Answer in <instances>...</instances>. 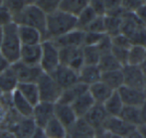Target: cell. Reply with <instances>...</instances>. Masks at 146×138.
Returning <instances> with one entry per match:
<instances>
[{
    "mask_svg": "<svg viewBox=\"0 0 146 138\" xmlns=\"http://www.w3.org/2000/svg\"><path fill=\"white\" fill-rule=\"evenodd\" d=\"M121 71H122L123 81H124L123 86L144 90L146 86V78L141 67L126 65L121 69Z\"/></svg>",
    "mask_w": 146,
    "mask_h": 138,
    "instance_id": "8",
    "label": "cell"
},
{
    "mask_svg": "<svg viewBox=\"0 0 146 138\" xmlns=\"http://www.w3.org/2000/svg\"><path fill=\"white\" fill-rule=\"evenodd\" d=\"M88 5L90 6L96 16L100 17H104L106 16V6H104V1H100V0H94V1H88Z\"/></svg>",
    "mask_w": 146,
    "mask_h": 138,
    "instance_id": "42",
    "label": "cell"
},
{
    "mask_svg": "<svg viewBox=\"0 0 146 138\" xmlns=\"http://www.w3.org/2000/svg\"><path fill=\"white\" fill-rule=\"evenodd\" d=\"M42 130L44 132V135L46 138H67L68 137V130L55 117L50 122H48V124Z\"/></svg>",
    "mask_w": 146,
    "mask_h": 138,
    "instance_id": "31",
    "label": "cell"
},
{
    "mask_svg": "<svg viewBox=\"0 0 146 138\" xmlns=\"http://www.w3.org/2000/svg\"><path fill=\"white\" fill-rule=\"evenodd\" d=\"M12 22H13V18H12L11 13L2 1V4L0 5V26L4 27Z\"/></svg>",
    "mask_w": 146,
    "mask_h": 138,
    "instance_id": "41",
    "label": "cell"
},
{
    "mask_svg": "<svg viewBox=\"0 0 146 138\" xmlns=\"http://www.w3.org/2000/svg\"><path fill=\"white\" fill-rule=\"evenodd\" d=\"M85 32L96 33V34H106V26H104V17H98L88 25Z\"/></svg>",
    "mask_w": 146,
    "mask_h": 138,
    "instance_id": "37",
    "label": "cell"
},
{
    "mask_svg": "<svg viewBox=\"0 0 146 138\" xmlns=\"http://www.w3.org/2000/svg\"><path fill=\"white\" fill-rule=\"evenodd\" d=\"M34 3L47 16L59 10L60 1L59 0L58 1L57 0H40V1H34Z\"/></svg>",
    "mask_w": 146,
    "mask_h": 138,
    "instance_id": "36",
    "label": "cell"
},
{
    "mask_svg": "<svg viewBox=\"0 0 146 138\" xmlns=\"http://www.w3.org/2000/svg\"><path fill=\"white\" fill-rule=\"evenodd\" d=\"M92 138H94V137H92Z\"/></svg>",
    "mask_w": 146,
    "mask_h": 138,
    "instance_id": "57",
    "label": "cell"
},
{
    "mask_svg": "<svg viewBox=\"0 0 146 138\" xmlns=\"http://www.w3.org/2000/svg\"><path fill=\"white\" fill-rule=\"evenodd\" d=\"M18 35L22 46L39 45L44 41L43 35L38 30L27 26H18Z\"/></svg>",
    "mask_w": 146,
    "mask_h": 138,
    "instance_id": "20",
    "label": "cell"
},
{
    "mask_svg": "<svg viewBox=\"0 0 146 138\" xmlns=\"http://www.w3.org/2000/svg\"><path fill=\"white\" fill-rule=\"evenodd\" d=\"M42 56L41 44L32 46H22L20 52V62L28 66H39Z\"/></svg>",
    "mask_w": 146,
    "mask_h": 138,
    "instance_id": "18",
    "label": "cell"
},
{
    "mask_svg": "<svg viewBox=\"0 0 146 138\" xmlns=\"http://www.w3.org/2000/svg\"><path fill=\"white\" fill-rule=\"evenodd\" d=\"M88 92H90V94L94 98L96 104H104L108 100V98L112 94L113 90H110L102 82H98V83L88 86Z\"/></svg>",
    "mask_w": 146,
    "mask_h": 138,
    "instance_id": "24",
    "label": "cell"
},
{
    "mask_svg": "<svg viewBox=\"0 0 146 138\" xmlns=\"http://www.w3.org/2000/svg\"><path fill=\"white\" fill-rule=\"evenodd\" d=\"M85 31L75 29L63 36L52 40L59 49L61 48H81L85 42Z\"/></svg>",
    "mask_w": 146,
    "mask_h": 138,
    "instance_id": "12",
    "label": "cell"
},
{
    "mask_svg": "<svg viewBox=\"0 0 146 138\" xmlns=\"http://www.w3.org/2000/svg\"><path fill=\"white\" fill-rule=\"evenodd\" d=\"M94 104H96V102H94V98L90 94V92H86L82 96H80L71 104V107L73 108L74 112L76 113L77 117L80 119V118H83Z\"/></svg>",
    "mask_w": 146,
    "mask_h": 138,
    "instance_id": "21",
    "label": "cell"
},
{
    "mask_svg": "<svg viewBox=\"0 0 146 138\" xmlns=\"http://www.w3.org/2000/svg\"><path fill=\"white\" fill-rule=\"evenodd\" d=\"M86 92H88L87 86L81 83L74 84V86H70V88H66V90H63L61 96H60L58 100V104L71 105L80 96H82Z\"/></svg>",
    "mask_w": 146,
    "mask_h": 138,
    "instance_id": "23",
    "label": "cell"
},
{
    "mask_svg": "<svg viewBox=\"0 0 146 138\" xmlns=\"http://www.w3.org/2000/svg\"><path fill=\"white\" fill-rule=\"evenodd\" d=\"M146 60V47L141 45H132L128 50L127 65L141 67Z\"/></svg>",
    "mask_w": 146,
    "mask_h": 138,
    "instance_id": "29",
    "label": "cell"
},
{
    "mask_svg": "<svg viewBox=\"0 0 146 138\" xmlns=\"http://www.w3.org/2000/svg\"><path fill=\"white\" fill-rule=\"evenodd\" d=\"M102 105H104V109H106L108 116H114V117L119 116V114H120L123 107H124V104H123L117 90L112 92L111 96L108 98V100Z\"/></svg>",
    "mask_w": 146,
    "mask_h": 138,
    "instance_id": "30",
    "label": "cell"
},
{
    "mask_svg": "<svg viewBox=\"0 0 146 138\" xmlns=\"http://www.w3.org/2000/svg\"><path fill=\"white\" fill-rule=\"evenodd\" d=\"M51 76L62 90H66L79 83L78 72L63 65H60Z\"/></svg>",
    "mask_w": 146,
    "mask_h": 138,
    "instance_id": "11",
    "label": "cell"
},
{
    "mask_svg": "<svg viewBox=\"0 0 146 138\" xmlns=\"http://www.w3.org/2000/svg\"><path fill=\"white\" fill-rule=\"evenodd\" d=\"M84 64L85 65L98 66L102 53L96 46H84L83 47Z\"/></svg>",
    "mask_w": 146,
    "mask_h": 138,
    "instance_id": "34",
    "label": "cell"
},
{
    "mask_svg": "<svg viewBox=\"0 0 146 138\" xmlns=\"http://www.w3.org/2000/svg\"><path fill=\"white\" fill-rule=\"evenodd\" d=\"M67 138H92V137H88L87 135L82 134V133L78 132V131H75V130H69L68 131Z\"/></svg>",
    "mask_w": 146,
    "mask_h": 138,
    "instance_id": "47",
    "label": "cell"
},
{
    "mask_svg": "<svg viewBox=\"0 0 146 138\" xmlns=\"http://www.w3.org/2000/svg\"><path fill=\"white\" fill-rule=\"evenodd\" d=\"M37 126L33 121L32 117L30 118H24L20 117L17 122L10 128L16 138H32Z\"/></svg>",
    "mask_w": 146,
    "mask_h": 138,
    "instance_id": "16",
    "label": "cell"
},
{
    "mask_svg": "<svg viewBox=\"0 0 146 138\" xmlns=\"http://www.w3.org/2000/svg\"><path fill=\"white\" fill-rule=\"evenodd\" d=\"M17 90L21 94V96L29 102L33 107L40 102V96H39V90H38L37 84L35 83L18 84Z\"/></svg>",
    "mask_w": 146,
    "mask_h": 138,
    "instance_id": "26",
    "label": "cell"
},
{
    "mask_svg": "<svg viewBox=\"0 0 146 138\" xmlns=\"http://www.w3.org/2000/svg\"><path fill=\"white\" fill-rule=\"evenodd\" d=\"M94 138H112V135L108 131H106V129L100 128L98 130L94 131Z\"/></svg>",
    "mask_w": 146,
    "mask_h": 138,
    "instance_id": "44",
    "label": "cell"
},
{
    "mask_svg": "<svg viewBox=\"0 0 146 138\" xmlns=\"http://www.w3.org/2000/svg\"><path fill=\"white\" fill-rule=\"evenodd\" d=\"M29 1H3V4L7 7L12 15V18L22 11L24 7L28 4Z\"/></svg>",
    "mask_w": 146,
    "mask_h": 138,
    "instance_id": "39",
    "label": "cell"
},
{
    "mask_svg": "<svg viewBox=\"0 0 146 138\" xmlns=\"http://www.w3.org/2000/svg\"><path fill=\"white\" fill-rule=\"evenodd\" d=\"M11 68L13 69L16 78L18 80V84L23 83H37L39 78L43 74L40 66H28L18 61L12 64Z\"/></svg>",
    "mask_w": 146,
    "mask_h": 138,
    "instance_id": "6",
    "label": "cell"
},
{
    "mask_svg": "<svg viewBox=\"0 0 146 138\" xmlns=\"http://www.w3.org/2000/svg\"><path fill=\"white\" fill-rule=\"evenodd\" d=\"M55 104L48 102H39L33 108L32 119L36 124L37 128L43 129L48 122L55 117Z\"/></svg>",
    "mask_w": 146,
    "mask_h": 138,
    "instance_id": "9",
    "label": "cell"
},
{
    "mask_svg": "<svg viewBox=\"0 0 146 138\" xmlns=\"http://www.w3.org/2000/svg\"><path fill=\"white\" fill-rule=\"evenodd\" d=\"M137 15V17L143 22V24L146 26V1L143 2V4L141 5V7L137 10V12L135 13Z\"/></svg>",
    "mask_w": 146,
    "mask_h": 138,
    "instance_id": "43",
    "label": "cell"
},
{
    "mask_svg": "<svg viewBox=\"0 0 146 138\" xmlns=\"http://www.w3.org/2000/svg\"><path fill=\"white\" fill-rule=\"evenodd\" d=\"M144 63H146V60H145V62H144Z\"/></svg>",
    "mask_w": 146,
    "mask_h": 138,
    "instance_id": "56",
    "label": "cell"
},
{
    "mask_svg": "<svg viewBox=\"0 0 146 138\" xmlns=\"http://www.w3.org/2000/svg\"><path fill=\"white\" fill-rule=\"evenodd\" d=\"M42 56L40 61V68L43 73L52 75L60 66L59 48L52 40H45L41 43Z\"/></svg>",
    "mask_w": 146,
    "mask_h": 138,
    "instance_id": "5",
    "label": "cell"
},
{
    "mask_svg": "<svg viewBox=\"0 0 146 138\" xmlns=\"http://www.w3.org/2000/svg\"><path fill=\"white\" fill-rule=\"evenodd\" d=\"M102 128L110 133L112 136H117L121 138H126L130 134L131 131L134 130V127L130 126L125 123L120 117L108 116L104 122Z\"/></svg>",
    "mask_w": 146,
    "mask_h": 138,
    "instance_id": "13",
    "label": "cell"
},
{
    "mask_svg": "<svg viewBox=\"0 0 146 138\" xmlns=\"http://www.w3.org/2000/svg\"><path fill=\"white\" fill-rule=\"evenodd\" d=\"M122 18L104 16V26H106V34L112 37L120 34Z\"/></svg>",
    "mask_w": 146,
    "mask_h": 138,
    "instance_id": "35",
    "label": "cell"
},
{
    "mask_svg": "<svg viewBox=\"0 0 146 138\" xmlns=\"http://www.w3.org/2000/svg\"><path fill=\"white\" fill-rule=\"evenodd\" d=\"M18 80L10 66L7 70L0 74V90L3 94H11L17 88Z\"/></svg>",
    "mask_w": 146,
    "mask_h": 138,
    "instance_id": "22",
    "label": "cell"
},
{
    "mask_svg": "<svg viewBox=\"0 0 146 138\" xmlns=\"http://www.w3.org/2000/svg\"><path fill=\"white\" fill-rule=\"evenodd\" d=\"M10 98H11L12 107L14 108V110L20 117H24V118L32 117L34 107L21 96V94L18 92L17 88L10 94Z\"/></svg>",
    "mask_w": 146,
    "mask_h": 138,
    "instance_id": "17",
    "label": "cell"
},
{
    "mask_svg": "<svg viewBox=\"0 0 146 138\" xmlns=\"http://www.w3.org/2000/svg\"><path fill=\"white\" fill-rule=\"evenodd\" d=\"M46 20L47 16L43 13L34 1H29L22 9L21 12L13 17V23L18 26H27L38 30L43 35L44 41L46 40Z\"/></svg>",
    "mask_w": 146,
    "mask_h": 138,
    "instance_id": "2",
    "label": "cell"
},
{
    "mask_svg": "<svg viewBox=\"0 0 146 138\" xmlns=\"http://www.w3.org/2000/svg\"><path fill=\"white\" fill-rule=\"evenodd\" d=\"M36 84L38 86L41 102H48L53 104L58 102L63 90L55 82L52 76L43 73Z\"/></svg>",
    "mask_w": 146,
    "mask_h": 138,
    "instance_id": "4",
    "label": "cell"
},
{
    "mask_svg": "<svg viewBox=\"0 0 146 138\" xmlns=\"http://www.w3.org/2000/svg\"><path fill=\"white\" fill-rule=\"evenodd\" d=\"M126 138H142V137H141V135L139 134V132L137 131V129L135 128L133 131H131L130 134H129Z\"/></svg>",
    "mask_w": 146,
    "mask_h": 138,
    "instance_id": "50",
    "label": "cell"
},
{
    "mask_svg": "<svg viewBox=\"0 0 146 138\" xmlns=\"http://www.w3.org/2000/svg\"><path fill=\"white\" fill-rule=\"evenodd\" d=\"M60 65L66 66L79 72L84 64L83 47L81 48H61L59 49Z\"/></svg>",
    "mask_w": 146,
    "mask_h": 138,
    "instance_id": "7",
    "label": "cell"
},
{
    "mask_svg": "<svg viewBox=\"0 0 146 138\" xmlns=\"http://www.w3.org/2000/svg\"><path fill=\"white\" fill-rule=\"evenodd\" d=\"M108 115L106 113L102 104H94L90 110L83 117V119L94 129V131L102 128L104 122L108 119Z\"/></svg>",
    "mask_w": 146,
    "mask_h": 138,
    "instance_id": "15",
    "label": "cell"
},
{
    "mask_svg": "<svg viewBox=\"0 0 146 138\" xmlns=\"http://www.w3.org/2000/svg\"><path fill=\"white\" fill-rule=\"evenodd\" d=\"M136 129L139 132V134L141 135V137L146 138V124H141L140 126H138Z\"/></svg>",
    "mask_w": 146,
    "mask_h": 138,
    "instance_id": "48",
    "label": "cell"
},
{
    "mask_svg": "<svg viewBox=\"0 0 146 138\" xmlns=\"http://www.w3.org/2000/svg\"><path fill=\"white\" fill-rule=\"evenodd\" d=\"M110 53L112 54L114 58L118 61V63L122 66V68L124 66L127 65V56H128V50L123 48H118V47H111Z\"/></svg>",
    "mask_w": 146,
    "mask_h": 138,
    "instance_id": "40",
    "label": "cell"
},
{
    "mask_svg": "<svg viewBox=\"0 0 146 138\" xmlns=\"http://www.w3.org/2000/svg\"><path fill=\"white\" fill-rule=\"evenodd\" d=\"M0 138H16L10 129L1 128L0 129Z\"/></svg>",
    "mask_w": 146,
    "mask_h": 138,
    "instance_id": "46",
    "label": "cell"
},
{
    "mask_svg": "<svg viewBox=\"0 0 146 138\" xmlns=\"http://www.w3.org/2000/svg\"><path fill=\"white\" fill-rule=\"evenodd\" d=\"M112 138H121V137H117V136H112Z\"/></svg>",
    "mask_w": 146,
    "mask_h": 138,
    "instance_id": "53",
    "label": "cell"
},
{
    "mask_svg": "<svg viewBox=\"0 0 146 138\" xmlns=\"http://www.w3.org/2000/svg\"><path fill=\"white\" fill-rule=\"evenodd\" d=\"M77 29V18L57 10L47 15L46 40H54Z\"/></svg>",
    "mask_w": 146,
    "mask_h": 138,
    "instance_id": "1",
    "label": "cell"
},
{
    "mask_svg": "<svg viewBox=\"0 0 146 138\" xmlns=\"http://www.w3.org/2000/svg\"><path fill=\"white\" fill-rule=\"evenodd\" d=\"M78 76H79V83L85 84L88 88L92 84L100 82L102 72L98 66L84 65L78 72Z\"/></svg>",
    "mask_w": 146,
    "mask_h": 138,
    "instance_id": "19",
    "label": "cell"
},
{
    "mask_svg": "<svg viewBox=\"0 0 146 138\" xmlns=\"http://www.w3.org/2000/svg\"><path fill=\"white\" fill-rule=\"evenodd\" d=\"M55 118L61 123L62 125L65 126V128L68 131L76 124L78 121V117L76 113L74 112L73 108L71 105L68 104H55Z\"/></svg>",
    "mask_w": 146,
    "mask_h": 138,
    "instance_id": "14",
    "label": "cell"
},
{
    "mask_svg": "<svg viewBox=\"0 0 146 138\" xmlns=\"http://www.w3.org/2000/svg\"><path fill=\"white\" fill-rule=\"evenodd\" d=\"M110 38H111L112 46L114 47H118V48H123V49H126V50H129V48L132 46L131 41L125 35L121 34V33L115 35V36L110 37Z\"/></svg>",
    "mask_w": 146,
    "mask_h": 138,
    "instance_id": "38",
    "label": "cell"
},
{
    "mask_svg": "<svg viewBox=\"0 0 146 138\" xmlns=\"http://www.w3.org/2000/svg\"><path fill=\"white\" fill-rule=\"evenodd\" d=\"M3 96H4V94H2V92H1V90H0V100H1V98H3Z\"/></svg>",
    "mask_w": 146,
    "mask_h": 138,
    "instance_id": "52",
    "label": "cell"
},
{
    "mask_svg": "<svg viewBox=\"0 0 146 138\" xmlns=\"http://www.w3.org/2000/svg\"><path fill=\"white\" fill-rule=\"evenodd\" d=\"M117 92H118L124 106L141 107L146 102L145 92L142 90H136V88L122 86L117 90Z\"/></svg>",
    "mask_w": 146,
    "mask_h": 138,
    "instance_id": "10",
    "label": "cell"
},
{
    "mask_svg": "<svg viewBox=\"0 0 146 138\" xmlns=\"http://www.w3.org/2000/svg\"><path fill=\"white\" fill-rule=\"evenodd\" d=\"M2 36H3V27L0 26V46H1V42H2Z\"/></svg>",
    "mask_w": 146,
    "mask_h": 138,
    "instance_id": "51",
    "label": "cell"
},
{
    "mask_svg": "<svg viewBox=\"0 0 146 138\" xmlns=\"http://www.w3.org/2000/svg\"><path fill=\"white\" fill-rule=\"evenodd\" d=\"M1 4H2V1H0V5H1Z\"/></svg>",
    "mask_w": 146,
    "mask_h": 138,
    "instance_id": "55",
    "label": "cell"
},
{
    "mask_svg": "<svg viewBox=\"0 0 146 138\" xmlns=\"http://www.w3.org/2000/svg\"><path fill=\"white\" fill-rule=\"evenodd\" d=\"M118 117H120L125 123L134 128H137L141 124H143L142 116H141V107L124 106Z\"/></svg>",
    "mask_w": 146,
    "mask_h": 138,
    "instance_id": "25",
    "label": "cell"
},
{
    "mask_svg": "<svg viewBox=\"0 0 146 138\" xmlns=\"http://www.w3.org/2000/svg\"><path fill=\"white\" fill-rule=\"evenodd\" d=\"M10 66L11 65H10L9 62H8L7 60H6V58L0 53V74L5 71V70H7Z\"/></svg>",
    "mask_w": 146,
    "mask_h": 138,
    "instance_id": "45",
    "label": "cell"
},
{
    "mask_svg": "<svg viewBox=\"0 0 146 138\" xmlns=\"http://www.w3.org/2000/svg\"><path fill=\"white\" fill-rule=\"evenodd\" d=\"M98 69L102 73L110 71H116V70H121L122 66L118 63V61L112 56L111 53H104L100 56V62L98 64Z\"/></svg>",
    "mask_w": 146,
    "mask_h": 138,
    "instance_id": "32",
    "label": "cell"
},
{
    "mask_svg": "<svg viewBox=\"0 0 146 138\" xmlns=\"http://www.w3.org/2000/svg\"><path fill=\"white\" fill-rule=\"evenodd\" d=\"M144 92H145V94H146V86H145V88H144Z\"/></svg>",
    "mask_w": 146,
    "mask_h": 138,
    "instance_id": "54",
    "label": "cell"
},
{
    "mask_svg": "<svg viewBox=\"0 0 146 138\" xmlns=\"http://www.w3.org/2000/svg\"><path fill=\"white\" fill-rule=\"evenodd\" d=\"M98 16L94 12V10L88 5L85 9L82 11V13L77 17V29L81 31H86L90 23L94 21Z\"/></svg>",
    "mask_w": 146,
    "mask_h": 138,
    "instance_id": "33",
    "label": "cell"
},
{
    "mask_svg": "<svg viewBox=\"0 0 146 138\" xmlns=\"http://www.w3.org/2000/svg\"><path fill=\"white\" fill-rule=\"evenodd\" d=\"M21 47L22 44L18 35V26L13 22L4 26L0 53L6 58L10 65L20 60Z\"/></svg>",
    "mask_w": 146,
    "mask_h": 138,
    "instance_id": "3",
    "label": "cell"
},
{
    "mask_svg": "<svg viewBox=\"0 0 146 138\" xmlns=\"http://www.w3.org/2000/svg\"><path fill=\"white\" fill-rule=\"evenodd\" d=\"M141 116H142L143 124H146V102H145V104L141 106Z\"/></svg>",
    "mask_w": 146,
    "mask_h": 138,
    "instance_id": "49",
    "label": "cell"
},
{
    "mask_svg": "<svg viewBox=\"0 0 146 138\" xmlns=\"http://www.w3.org/2000/svg\"><path fill=\"white\" fill-rule=\"evenodd\" d=\"M100 82H102L104 84H106L113 92H116L124 84L122 71L121 70H116V71L102 73Z\"/></svg>",
    "mask_w": 146,
    "mask_h": 138,
    "instance_id": "28",
    "label": "cell"
},
{
    "mask_svg": "<svg viewBox=\"0 0 146 138\" xmlns=\"http://www.w3.org/2000/svg\"><path fill=\"white\" fill-rule=\"evenodd\" d=\"M88 5V1L87 0H61L59 10L77 18Z\"/></svg>",
    "mask_w": 146,
    "mask_h": 138,
    "instance_id": "27",
    "label": "cell"
}]
</instances>
